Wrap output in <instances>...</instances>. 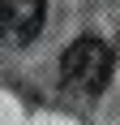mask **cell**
<instances>
[{
    "instance_id": "cell-1",
    "label": "cell",
    "mask_w": 120,
    "mask_h": 125,
    "mask_svg": "<svg viewBox=\"0 0 120 125\" xmlns=\"http://www.w3.org/2000/svg\"><path fill=\"white\" fill-rule=\"evenodd\" d=\"M60 78L73 91L99 95V91L107 86V78H111V48L103 39H94V35L73 39L69 48H64V56H60Z\"/></svg>"
},
{
    "instance_id": "cell-2",
    "label": "cell",
    "mask_w": 120,
    "mask_h": 125,
    "mask_svg": "<svg viewBox=\"0 0 120 125\" xmlns=\"http://www.w3.org/2000/svg\"><path fill=\"white\" fill-rule=\"evenodd\" d=\"M43 17H47V0H0V39L22 48L39 39Z\"/></svg>"
}]
</instances>
